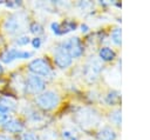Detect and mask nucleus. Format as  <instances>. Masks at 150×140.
I'll list each match as a JSON object with an SVG mask.
<instances>
[{"mask_svg": "<svg viewBox=\"0 0 150 140\" xmlns=\"http://www.w3.org/2000/svg\"><path fill=\"white\" fill-rule=\"evenodd\" d=\"M75 121L77 125H80L82 128H89L94 127L100 121V115L90 108H81L79 112L75 113Z\"/></svg>", "mask_w": 150, "mask_h": 140, "instance_id": "nucleus-1", "label": "nucleus"}, {"mask_svg": "<svg viewBox=\"0 0 150 140\" xmlns=\"http://www.w3.org/2000/svg\"><path fill=\"white\" fill-rule=\"evenodd\" d=\"M59 95L52 91H47L42 94H40L36 98V104L40 108L45 109V111H50L53 108H55L59 105Z\"/></svg>", "mask_w": 150, "mask_h": 140, "instance_id": "nucleus-2", "label": "nucleus"}, {"mask_svg": "<svg viewBox=\"0 0 150 140\" xmlns=\"http://www.w3.org/2000/svg\"><path fill=\"white\" fill-rule=\"evenodd\" d=\"M28 68L34 75H42V76H49L52 74V66L49 62L45 59H35L29 62Z\"/></svg>", "mask_w": 150, "mask_h": 140, "instance_id": "nucleus-3", "label": "nucleus"}, {"mask_svg": "<svg viewBox=\"0 0 150 140\" xmlns=\"http://www.w3.org/2000/svg\"><path fill=\"white\" fill-rule=\"evenodd\" d=\"M101 71H102V64L97 59H90L86 64L84 69H83L86 80L89 82H94L98 78Z\"/></svg>", "mask_w": 150, "mask_h": 140, "instance_id": "nucleus-4", "label": "nucleus"}, {"mask_svg": "<svg viewBox=\"0 0 150 140\" xmlns=\"http://www.w3.org/2000/svg\"><path fill=\"white\" fill-rule=\"evenodd\" d=\"M62 46L69 53L71 59L73 58H80L83 54V45L79 38H70L67 41L62 42Z\"/></svg>", "mask_w": 150, "mask_h": 140, "instance_id": "nucleus-5", "label": "nucleus"}, {"mask_svg": "<svg viewBox=\"0 0 150 140\" xmlns=\"http://www.w3.org/2000/svg\"><path fill=\"white\" fill-rule=\"evenodd\" d=\"M71 56L69 55V53L64 49V47L62 46V44L56 48L55 54H54V61L56 64L57 67L60 68H67L68 66H70L71 64Z\"/></svg>", "mask_w": 150, "mask_h": 140, "instance_id": "nucleus-6", "label": "nucleus"}, {"mask_svg": "<svg viewBox=\"0 0 150 140\" xmlns=\"http://www.w3.org/2000/svg\"><path fill=\"white\" fill-rule=\"evenodd\" d=\"M45 86H46L45 85V81L41 78L32 74V75H29L27 78V81H26V86L25 87L30 93H39V92H42L45 89Z\"/></svg>", "mask_w": 150, "mask_h": 140, "instance_id": "nucleus-7", "label": "nucleus"}, {"mask_svg": "<svg viewBox=\"0 0 150 140\" xmlns=\"http://www.w3.org/2000/svg\"><path fill=\"white\" fill-rule=\"evenodd\" d=\"M75 28H76V22L71 21V20H66L62 24H59V22H53L52 24V29L57 35L66 34L70 31H74Z\"/></svg>", "mask_w": 150, "mask_h": 140, "instance_id": "nucleus-8", "label": "nucleus"}, {"mask_svg": "<svg viewBox=\"0 0 150 140\" xmlns=\"http://www.w3.org/2000/svg\"><path fill=\"white\" fill-rule=\"evenodd\" d=\"M20 27H21V20H20V18H19L18 14H14V15L8 16L5 20V22H4V28L6 29V32H8L11 34L16 33Z\"/></svg>", "mask_w": 150, "mask_h": 140, "instance_id": "nucleus-9", "label": "nucleus"}, {"mask_svg": "<svg viewBox=\"0 0 150 140\" xmlns=\"http://www.w3.org/2000/svg\"><path fill=\"white\" fill-rule=\"evenodd\" d=\"M4 128H5L7 132H11V133H19V132L22 131L23 125H22L21 121H19V120L11 119V120H6V121H5Z\"/></svg>", "mask_w": 150, "mask_h": 140, "instance_id": "nucleus-10", "label": "nucleus"}, {"mask_svg": "<svg viewBox=\"0 0 150 140\" xmlns=\"http://www.w3.org/2000/svg\"><path fill=\"white\" fill-rule=\"evenodd\" d=\"M96 139L97 140H115L116 139V133L110 127H103L96 134Z\"/></svg>", "mask_w": 150, "mask_h": 140, "instance_id": "nucleus-11", "label": "nucleus"}, {"mask_svg": "<svg viewBox=\"0 0 150 140\" xmlns=\"http://www.w3.org/2000/svg\"><path fill=\"white\" fill-rule=\"evenodd\" d=\"M19 53H20V51H18V49H15V48L6 49V51L1 54V60H2L5 64H9V62H12L14 59L19 58Z\"/></svg>", "mask_w": 150, "mask_h": 140, "instance_id": "nucleus-12", "label": "nucleus"}, {"mask_svg": "<svg viewBox=\"0 0 150 140\" xmlns=\"http://www.w3.org/2000/svg\"><path fill=\"white\" fill-rule=\"evenodd\" d=\"M98 55H100V58L103 61H111V60L115 59V55L116 54H115V52L111 48H109V47H102L100 49V52H98Z\"/></svg>", "mask_w": 150, "mask_h": 140, "instance_id": "nucleus-13", "label": "nucleus"}, {"mask_svg": "<svg viewBox=\"0 0 150 140\" xmlns=\"http://www.w3.org/2000/svg\"><path fill=\"white\" fill-rule=\"evenodd\" d=\"M120 100H121V95H120V93L116 92V91H110V92L105 95V102H107L108 105H110V106L117 105V104L120 102Z\"/></svg>", "mask_w": 150, "mask_h": 140, "instance_id": "nucleus-14", "label": "nucleus"}, {"mask_svg": "<svg viewBox=\"0 0 150 140\" xmlns=\"http://www.w3.org/2000/svg\"><path fill=\"white\" fill-rule=\"evenodd\" d=\"M109 118H110V120H111L116 126H120V125H121V111H120V109H116V111L111 112L110 115H109Z\"/></svg>", "mask_w": 150, "mask_h": 140, "instance_id": "nucleus-15", "label": "nucleus"}, {"mask_svg": "<svg viewBox=\"0 0 150 140\" xmlns=\"http://www.w3.org/2000/svg\"><path fill=\"white\" fill-rule=\"evenodd\" d=\"M29 29L34 34H41L43 32V28H42V26L39 22H32L30 26H29Z\"/></svg>", "mask_w": 150, "mask_h": 140, "instance_id": "nucleus-16", "label": "nucleus"}, {"mask_svg": "<svg viewBox=\"0 0 150 140\" xmlns=\"http://www.w3.org/2000/svg\"><path fill=\"white\" fill-rule=\"evenodd\" d=\"M111 39L115 44H117V45L121 44V29L120 28H115L111 32Z\"/></svg>", "mask_w": 150, "mask_h": 140, "instance_id": "nucleus-17", "label": "nucleus"}, {"mask_svg": "<svg viewBox=\"0 0 150 140\" xmlns=\"http://www.w3.org/2000/svg\"><path fill=\"white\" fill-rule=\"evenodd\" d=\"M21 140H38V136L32 132H26L21 135Z\"/></svg>", "mask_w": 150, "mask_h": 140, "instance_id": "nucleus-18", "label": "nucleus"}, {"mask_svg": "<svg viewBox=\"0 0 150 140\" xmlns=\"http://www.w3.org/2000/svg\"><path fill=\"white\" fill-rule=\"evenodd\" d=\"M62 138H63V140H77V138L74 136V134L71 132H69V131H63Z\"/></svg>", "mask_w": 150, "mask_h": 140, "instance_id": "nucleus-19", "label": "nucleus"}, {"mask_svg": "<svg viewBox=\"0 0 150 140\" xmlns=\"http://www.w3.org/2000/svg\"><path fill=\"white\" fill-rule=\"evenodd\" d=\"M28 42H29V38H28L27 35H23V36H20V38L16 39V44H18V45H21V46L27 45Z\"/></svg>", "mask_w": 150, "mask_h": 140, "instance_id": "nucleus-20", "label": "nucleus"}, {"mask_svg": "<svg viewBox=\"0 0 150 140\" xmlns=\"http://www.w3.org/2000/svg\"><path fill=\"white\" fill-rule=\"evenodd\" d=\"M32 45H33L34 48H40V46H41V39L40 38H34L33 41H32Z\"/></svg>", "mask_w": 150, "mask_h": 140, "instance_id": "nucleus-21", "label": "nucleus"}, {"mask_svg": "<svg viewBox=\"0 0 150 140\" xmlns=\"http://www.w3.org/2000/svg\"><path fill=\"white\" fill-rule=\"evenodd\" d=\"M20 5H21V1H8V2H6V6H8V7H18Z\"/></svg>", "mask_w": 150, "mask_h": 140, "instance_id": "nucleus-22", "label": "nucleus"}, {"mask_svg": "<svg viewBox=\"0 0 150 140\" xmlns=\"http://www.w3.org/2000/svg\"><path fill=\"white\" fill-rule=\"evenodd\" d=\"M6 120H7V114L5 112H1L0 111V124L1 122H5Z\"/></svg>", "mask_w": 150, "mask_h": 140, "instance_id": "nucleus-23", "label": "nucleus"}, {"mask_svg": "<svg viewBox=\"0 0 150 140\" xmlns=\"http://www.w3.org/2000/svg\"><path fill=\"white\" fill-rule=\"evenodd\" d=\"M0 140H13V139L9 138V136H7V135H2V134H0Z\"/></svg>", "mask_w": 150, "mask_h": 140, "instance_id": "nucleus-24", "label": "nucleus"}, {"mask_svg": "<svg viewBox=\"0 0 150 140\" xmlns=\"http://www.w3.org/2000/svg\"><path fill=\"white\" fill-rule=\"evenodd\" d=\"M81 31H82L83 33L88 32V26H87V25H82V26H81Z\"/></svg>", "mask_w": 150, "mask_h": 140, "instance_id": "nucleus-25", "label": "nucleus"}, {"mask_svg": "<svg viewBox=\"0 0 150 140\" xmlns=\"http://www.w3.org/2000/svg\"><path fill=\"white\" fill-rule=\"evenodd\" d=\"M2 72H4V68H2V66H1V64H0V75L2 74Z\"/></svg>", "mask_w": 150, "mask_h": 140, "instance_id": "nucleus-26", "label": "nucleus"}]
</instances>
